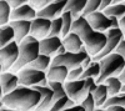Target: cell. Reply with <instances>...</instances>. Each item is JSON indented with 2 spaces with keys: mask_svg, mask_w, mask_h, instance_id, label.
<instances>
[{
  "mask_svg": "<svg viewBox=\"0 0 125 111\" xmlns=\"http://www.w3.org/2000/svg\"><path fill=\"white\" fill-rule=\"evenodd\" d=\"M71 33H75L80 36L85 50L91 57L99 55L106 45V35L104 33H98L93 30L86 19L83 16L73 23Z\"/></svg>",
  "mask_w": 125,
  "mask_h": 111,
  "instance_id": "cell-1",
  "label": "cell"
},
{
  "mask_svg": "<svg viewBox=\"0 0 125 111\" xmlns=\"http://www.w3.org/2000/svg\"><path fill=\"white\" fill-rule=\"evenodd\" d=\"M40 92L33 87L19 86L13 92L4 95L1 101L4 107L15 111H34L40 104Z\"/></svg>",
  "mask_w": 125,
  "mask_h": 111,
  "instance_id": "cell-2",
  "label": "cell"
},
{
  "mask_svg": "<svg viewBox=\"0 0 125 111\" xmlns=\"http://www.w3.org/2000/svg\"><path fill=\"white\" fill-rule=\"evenodd\" d=\"M39 55H40L39 40L29 35L19 44V59L10 71L14 74H18L21 69L26 67L29 64L33 63Z\"/></svg>",
  "mask_w": 125,
  "mask_h": 111,
  "instance_id": "cell-3",
  "label": "cell"
},
{
  "mask_svg": "<svg viewBox=\"0 0 125 111\" xmlns=\"http://www.w3.org/2000/svg\"><path fill=\"white\" fill-rule=\"evenodd\" d=\"M100 75L96 79V84H104L109 77H119L125 67V60L116 53H113L99 61Z\"/></svg>",
  "mask_w": 125,
  "mask_h": 111,
  "instance_id": "cell-4",
  "label": "cell"
},
{
  "mask_svg": "<svg viewBox=\"0 0 125 111\" xmlns=\"http://www.w3.org/2000/svg\"><path fill=\"white\" fill-rule=\"evenodd\" d=\"M19 77V85L25 87H35V86H48L49 80L46 73L34 70L30 67H24L16 74Z\"/></svg>",
  "mask_w": 125,
  "mask_h": 111,
  "instance_id": "cell-5",
  "label": "cell"
},
{
  "mask_svg": "<svg viewBox=\"0 0 125 111\" xmlns=\"http://www.w3.org/2000/svg\"><path fill=\"white\" fill-rule=\"evenodd\" d=\"M65 92L76 105H81V102L90 94L89 85L86 80H76V81H65L64 83Z\"/></svg>",
  "mask_w": 125,
  "mask_h": 111,
  "instance_id": "cell-6",
  "label": "cell"
},
{
  "mask_svg": "<svg viewBox=\"0 0 125 111\" xmlns=\"http://www.w3.org/2000/svg\"><path fill=\"white\" fill-rule=\"evenodd\" d=\"M88 51L85 50V47H83V50L78 54H74V53H65L64 55H59V56H55L53 57V63L51 65H62L65 66L69 71L70 70H74V69H78L81 66L84 59L88 56Z\"/></svg>",
  "mask_w": 125,
  "mask_h": 111,
  "instance_id": "cell-7",
  "label": "cell"
},
{
  "mask_svg": "<svg viewBox=\"0 0 125 111\" xmlns=\"http://www.w3.org/2000/svg\"><path fill=\"white\" fill-rule=\"evenodd\" d=\"M19 59V44L16 41L10 43L5 47L0 49V65H1L3 73L10 71L11 67Z\"/></svg>",
  "mask_w": 125,
  "mask_h": 111,
  "instance_id": "cell-8",
  "label": "cell"
},
{
  "mask_svg": "<svg viewBox=\"0 0 125 111\" xmlns=\"http://www.w3.org/2000/svg\"><path fill=\"white\" fill-rule=\"evenodd\" d=\"M106 35V45L103 49V51L96 55L95 57H93V61H100L104 57H106L108 55L115 53V50L118 47V45L120 44V41L124 39L123 33L120 31V29H109L105 33Z\"/></svg>",
  "mask_w": 125,
  "mask_h": 111,
  "instance_id": "cell-9",
  "label": "cell"
},
{
  "mask_svg": "<svg viewBox=\"0 0 125 111\" xmlns=\"http://www.w3.org/2000/svg\"><path fill=\"white\" fill-rule=\"evenodd\" d=\"M68 0H56V1H51L46 8H44L41 11L38 13V18L41 19H48V20H55L62 15L65 10Z\"/></svg>",
  "mask_w": 125,
  "mask_h": 111,
  "instance_id": "cell-10",
  "label": "cell"
},
{
  "mask_svg": "<svg viewBox=\"0 0 125 111\" xmlns=\"http://www.w3.org/2000/svg\"><path fill=\"white\" fill-rule=\"evenodd\" d=\"M85 19L89 23V25L91 26V29L98 31V33L105 34L109 29H111V20L108 16H105V14L101 11L93 13V14L88 15Z\"/></svg>",
  "mask_w": 125,
  "mask_h": 111,
  "instance_id": "cell-11",
  "label": "cell"
},
{
  "mask_svg": "<svg viewBox=\"0 0 125 111\" xmlns=\"http://www.w3.org/2000/svg\"><path fill=\"white\" fill-rule=\"evenodd\" d=\"M51 28V20L48 19H41L36 18L31 21V28H30V36L35 37L36 40H43L49 36Z\"/></svg>",
  "mask_w": 125,
  "mask_h": 111,
  "instance_id": "cell-12",
  "label": "cell"
},
{
  "mask_svg": "<svg viewBox=\"0 0 125 111\" xmlns=\"http://www.w3.org/2000/svg\"><path fill=\"white\" fill-rule=\"evenodd\" d=\"M40 45V54L46 55L50 57H55L58 50L62 46L61 37H45L39 41Z\"/></svg>",
  "mask_w": 125,
  "mask_h": 111,
  "instance_id": "cell-13",
  "label": "cell"
},
{
  "mask_svg": "<svg viewBox=\"0 0 125 111\" xmlns=\"http://www.w3.org/2000/svg\"><path fill=\"white\" fill-rule=\"evenodd\" d=\"M35 90L40 92V104L36 107L38 111H49L51 109V106L54 105L55 102V99H54V92L49 86H35L33 87Z\"/></svg>",
  "mask_w": 125,
  "mask_h": 111,
  "instance_id": "cell-14",
  "label": "cell"
},
{
  "mask_svg": "<svg viewBox=\"0 0 125 111\" xmlns=\"http://www.w3.org/2000/svg\"><path fill=\"white\" fill-rule=\"evenodd\" d=\"M38 18V13L26 3L25 5L20 6L15 10H11L10 14V21H19V20H25V21H33Z\"/></svg>",
  "mask_w": 125,
  "mask_h": 111,
  "instance_id": "cell-15",
  "label": "cell"
},
{
  "mask_svg": "<svg viewBox=\"0 0 125 111\" xmlns=\"http://www.w3.org/2000/svg\"><path fill=\"white\" fill-rule=\"evenodd\" d=\"M0 86H1V89H3L4 95H8L10 92H13L15 89H18L20 86L18 75L11 73V71L3 73L1 77H0Z\"/></svg>",
  "mask_w": 125,
  "mask_h": 111,
  "instance_id": "cell-16",
  "label": "cell"
},
{
  "mask_svg": "<svg viewBox=\"0 0 125 111\" xmlns=\"http://www.w3.org/2000/svg\"><path fill=\"white\" fill-rule=\"evenodd\" d=\"M9 25L13 28L15 34V41L20 44L25 37L30 35V28L31 21H25V20H19V21H10Z\"/></svg>",
  "mask_w": 125,
  "mask_h": 111,
  "instance_id": "cell-17",
  "label": "cell"
},
{
  "mask_svg": "<svg viewBox=\"0 0 125 111\" xmlns=\"http://www.w3.org/2000/svg\"><path fill=\"white\" fill-rule=\"evenodd\" d=\"M68 74H69V70L65 66L51 65L46 71V77H48L49 81H55V83H62L64 84L68 80Z\"/></svg>",
  "mask_w": 125,
  "mask_h": 111,
  "instance_id": "cell-18",
  "label": "cell"
},
{
  "mask_svg": "<svg viewBox=\"0 0 125 111\" xmlns=\"http://www.w3.org/2000/svg\"><path fill=\"white\" fill-rule=\"evenodd\" d=\"M62 45L65 46V50L68 53H74V54L80 53L84 47V44H83L80 36L75 33H70L68 36L62 39Z\"/></svg>",
  "mask_w": 125,
  "mask_h": 111,
  "instance_id": "cell-19",
  "label": "cell"
},
{
  "mask_svg": "<svg viewBox=\"0 0 125 111\" xmlns=\"http://www.w3.org/2000/svg\"><path fill=\"white\" fill-rule=\"evenodd\" d=\"M85 6H86V0H68L64 11H69L75 21L83 15Z\"/></svg>",
  "mask_w": 125,
  "mask_h": 111,
  "instance_id": "cell-20",
  "label": "cell"
},
{
  "mask_svg": "<svg viewBox=\"0 0 125 111\" xmlns=\"http://www.w3.org/2000/svg\"><path fill=\"white\" fill-rule=\"evenodd\" d=\"M109 19H118L120 20L121 18L125 16V4L124 1H113L111 5L103 11Z\"/></svg>",
  "mask_w": 125,
  "mask_h": 111,
  "instance_id": "cell-21",
  "label": "cell"
},
{
  "mask_svg": "<svg viewBox=\"0 0 125 111\" xmlns=\"http://www.w3.org/2000/svg\"><path fill=\"white\" fill-rule=\"evenodd\" d=\"M51 63H53V57L46 56V55H39L31 64H29L26 67L34 69V70H39V71L46 73L48 69L51 66Z\"/></svg>",
  "mask_w": 125,
  "mask_h": 111,
  "instance_id": "cell-22",
  "label": "cell"
},
{
  "mask_svg": "<svg viewBox=\"0 0 125 111\" xmlns=\"http://www.w3.org/2000/svg\"><path fill=\"white\" fill-rule=\"evenodd\" d=\"M93 97L95 100V106L96 109H101L104 106V104L106 102V100L109 99V94H108V89L105 86V84H99L96 90L93 92Z\"/></svg>",
  "mask_w": 125,
  "mask_h": 111,
  "instance_id": "cell-23",
  "label": "cell"
},
{
  "mask_svg": "<svg viewBox=\"0 0 125 111\" xmlns=\"http://www.w3.org/2000/svg\"><path fill=\"white\" fill-rule=\"evenodd\" d=\"M15 41V34L14 30L10 25H5L0 30V49L5 47L10 43Z\"/></svg>",
  "mask_w": 125,
  "mask_h": 111,
  "instance_id": "cell-24",
  "label": "cell"
},
{
  "mask_svg": "<svg viewBox=\"0 0 125 111\" xmlns=\"http://www.w3.org/2000/svg\"><path fill=\"white\" fill-rule=\"evenodd\" d=\"M105 86L108 89V94L109 97L111 96H115L121 92V89H123V83L119 80V77H109L108 80H105Z\"/></svg>",
  "mask_w": 125,
  "mask_h": 111,
  "instance_id": "cell-25",
  "label": "cell"
},
{
  "mask_svg": "<svg viewBox=\"0 0 125 111\" xmlns=\"http://www.w3.org/2000/svg\"><path fill=\"white\" fill-rule=\"evenodd\" d=\"M10 14H11V8L9 5V1L8 0H0V28L9 25Z\"/></svg>",
  "mask_w": 125,
  "mask_h": 111,
  "instance_id": "cell-26",
  "label": "cell"
},
{
  "mask_svg": "<svg viewBox=\"0 0 125 111\" xmlns=\"http://www.w3.org/2000/svg\"><path fill=\"white\" fill-rule=\"evenodd\" d=\"M99 75H100V64H99V61H93L90 64V66L86 70H84V73H83V75L80 76L79 80H86L89 77H93L96 80L99 77Z\"/></svg>",
  "mask_w": 125,
  "mask_h": 111,
  "instance_id": "cell-27",
  "label": "cell"
},
{
  "mask_svg": "<svg viewBox=\"0 0 125 111\" xmlns=\"http://www.w3.org/2000/svg\"><path fill=\"white\" fill-rule=\"evenodd\" d=\"M74 106H76V104L71 99H69V96H65V97L58 100V101H55L49 111H64L66 109H71Z\"/></svg>",
  "mask_w": 125,
  "mask_h": 111,
  "instance_id": "cell-28",
  "label": "cell"
},
{
  "mask_svg": "<svg viewBox=\"0 0 125 111\" xmlns=\"http://www.w3.org/2000/svg\"><path fill=\"white\" fill-rule=\"evenodd\" d=\"M61 20H62V33H61V39H64L65 36H68L71 33V26L74 23L71 14L69 11H64L61 15Z\"/></svg>",
  "mask_w": 125,
  "mask_h": 111,
  "instance_id": "cell-29",
  "label": "cell"
},
{
  "mask_svg": "<svg viewBox=\"0 0 125 111\" xmlns=\"http://www.w3.org/2000/svg\"><path fill=\"white\" fill-rule=\"evenodd\" d=\"M110 106H121V107H125V92H120V94H118L115 96L109 97L101 109L106 110Z\"/></svg>",
  "mask_w": 125,
  "mask_h": 111,
  "instance_id": "cell-30",
  "label": "cell"
},
{
  "mask_svg": "<svg viewBox=\"0 0 125 111\" xmlns=\"http://www.w3.org/2000/svg\"><path fill=\"white\" fill-rule=\"evenodd\" d=\"M48 86H49L51 90H53L55 101H58V100H60V99H62V97H65V96H68L66 92H65V87H64V84H62V83L49 81V83H48Z\"/></svg>",
  "mask_w": 125,
  "mask_h": 111,
  "instance_id": "cell-31",
  "label": "cell"
},
{
  "mask_svg": "<svg viewBox=\"0 0 125 111\" xmlns=\"http://www.w3.org/2000/svg\"><path fill=\"white\" fill-rule=\"evenodd\" d=\"M61 33H62V20L60 16L51 21V28L48 37H61Z\"/></svg>",
  "mask_w": 125,
  "mask_h": 111,
  "instance_id": "cell-32",
  "label": "cell"
},
{
  "mask_svg": "<svg viewBox=\"0 0 125 111\" xmlns=\"http://www.w3.org/2000/svg\"><path fill=\"white\" fill-rule=\"evenodd\" d=\"M101 0H86V6L83 11V18H86L88 15L99 11V6H100Z\"/></svg>",
  "mask_w": 125,
  "mask_h": 111,
  "instance_id": "cell-33",
  "label": "cell"
},
{
  "mask_svg": "<svg viewBox=\"0 0 125 111\" xmlns=\"http://www.w3.org/2000/svg\"><path fill=\"white\" fill-rule=\"evenodd\" d=\"M81 106L85 111H95L96 106H95V100L93 97V94H89L88 97L81 102Z\"/></svg>",
  "mask_w": 125,
  "mask_h": 111,
  "instance_id": "cell-34",
  "label": "cell"
},
{
  "mask_svg": "<svg viewBox=\"0 0 125 111\" xmlns=\"http://www.w3.org/2000/svg\"><path fill=\"white\" fill-rule=\"evenodd\" d=\"M28 3H29V5L33 8L36 13H39L44 8H46L51 1H49V0H34V1H28Z\"/></svg>",
  "mask_w": 125,
  "mask_h": 111,
  "instance_id": "cell-35",
  "label": "cell"
},
{
  "mask_svg": "<svg viewBox=\"0 0 125 111\" xmlns=\"http://www.w3.org/2000/svg\"><path fill=\"white\" fill-rule=\"evenodd\" d=\"M83 73H84V69H83L81 66L78 67V69H74V70H70L69 74H68V80L66 81H76V80L80 79Z\"/></svg>",
  "mask_w": 125,
  "mask_h": 111,
  "instance_id": "cell-36",
  "label": "cell"
},
{
  "mask_svg": "<svg viewBox=\"0 0 125 111\" xmlns=\"http://www.w3.org/2000/svg\"><path fill=\"white\" fill-rule=\"evenodd\" d=\"M26 3H28V1H25V0H10L9 5H10V8H11V10H15V9H18V8H20V6L25 5Z\"/></svg>",
  "mask_w": 125,
  "mask_h": 111,
  "instance_id": "cell-37",
  "label": "cell"
},
{
  "mask_svg": "<svg viewBox=\"0 0 125 111\" xmlns=\"http://www.w3.org/2000/svg\"><path fill=\"white\" fill-rule=\"evenodd\" d=\"M115 53L119 54V55L125 60V39H123L121 41H120V44L118 45V47H116V50H115Z\"/></svg>",
  "mask_w": 125,
  "mask_h": 111,
  "instance_id": "cell-38",
  "label": "cell"
},
{
  "mask_svg": "<svg viewBox=\"0 0 125 111\" xmlns=\"http://www.w3.org/2000/svg\"><path fill=\"white\" fill-rule=\"evenodd\" d=\"M86 81H88V85H89V91H90V94H93L96 90V87H98L96 80L93 79V77H89V79H86Z\"/></svg>",
  "mask_w": 125,
  "mask_h": 111,
  "instance_id": "cell-39",
  "label": "cell"
},
{
  "mask_svg": "<svg viewBox=\"0 0 125 111\" xmlns=\"http://www.w3.org/2000/svg\"><path fill=\"white\" fill-rule=\"evenodd\" d=\"M111 0H101V3H100V6H99V11H104V10H106L110 5H111Z\"/></svg>",
  "mask_w": 125,
  "mask_h": 111,
  "instance_id": "cell-40",
  "label": "cell"
},
{
  "mask_svg": "<svg viewBox=\"0 0 125 111\" xmlns=\"http://www.w3.org/2000/svg\"><path fill=\"white\" fill-rule=\"evenodd\" d=\"M93 63V57L90 56V55H88L85 59H84V61H83V64H81V67L84 69V70H86L89 66H90V64Z\"/></svg>",
  "mask_w": 125,
  "mask_h": 111,
  "instance_id": "cell-41",
  "label": "cell"
},
{
  "mask_svg": "<svg viewBox=\"0 0 125 111\" xmlns=\"http://www.w3.org/2000/svg\"><path fill=\"white\" fill-rule=\"evenodd\" d=\"M119 29H120V31L123 33V36L125 39V16L119 20Z\"/></svg>",
  "mask_w": 125,
  "mask_h": 111,
  "instance_id": "cell-42",
  "label": "cell"
},
{
  "mask_svg": "<svg viewBox=\"0 0 125 111\" xmlns=\"http://www.w3.org/2000/svg\"><path fill=\"white\" fill-rule=\"evenodd\" d=\"M106 111H125V107L121 106H110L106 109Z\"/></svg>",
  "mask_w": 125,
  "mask_h": 111,
  "instance_id": "cell-43",
  "label": "cell"
},
{
  "mask_svg": "<svg viewBox=\"0 0 125 111\" xmlns=\"http://www.w3.org/2000/svg\"><path fill=\"white\" fill-rule=\"evenodd\" d=\"M64 111H85V110L83 109V106H81V105H76V106H74V107H71V109H66V110H64Z\"/></svg>",
  "mask_w": 125,
  "mask_h": 111,
  "instance_id": "cell-44",
  "label": "cell"
},
{
  "mask_svg": "<svg viewBox=\"0 0 125 111\" xmlns=\"http://www.w3.org/2000/svg\"><path fill=\"white\" fill-rule=\"evenodd\" d=\"M119 80L123 83V85H125V67H124V70L121 71V74L119 75Z\"/></svg>",
  "mask_w": 125,
  "mask_h": 111,
  "instance_id": "cell-45",
  "label": "cell"
},
{
  "mask_svg": "<svg viewBox=\"0 0 125 111\" xmlns=\"http://www.w3.org/2000/svg\"><path fill=\"white\" fill-rule=\"evenodd\" d=\"M0 111H15V110H10V109H6V107H3Z\"/></svg>",
  "mask_w": 125,
  "mask_h": 111,
  "instance_id": "cell-46",
  "label": "cell"
},
{
  "mask_svg": "<svg viewBox=\"0 0 125 111\" xmlns=\"http://www.w3.org/2000/svg\"><path fill=\"white\" fill-rule=\"evenodd\" d=\"M4 96V94H3V89H1V86H0V97H3Z\"/></svg>",
  "mask_w": 125,
  "mask_h": 111,
  "instance_id": "cell-47",
  "label": "cell"
},
{
  "mask_svg": "<svg viewBox=\"0 0 125 111\" xmlns=\"http://www.w3.org/2000/svg\"><path fill=\"white\" fill-rule=\"evenodd\" d=\"M4 107V105H3V101H1V97H0V110H1Z\"/></svg>",
  "mask_w": 125,
  "mask_h": 111,
  "instance_id": "cell-48",
  "label": "cell"
},
{
  "mask_svg": "<svg viewBox=\"0 0 125 111\" xmlns=\"http://www.w3.org/2000/svg\"><path fill=\"white\" fill-rule=\"evenodd\" d=\"M1 74H3V69H1V65H0V77H1Z\"/></svg>",
  "mask_w": 125,
  "mask_h": 111,
  "instance_id": "cell-49",
  "label": "cell"
},
{
  "mask_svg": "<svg viewBox=\"0 0 125 111\" xmlns=\"http://www.w3.org/2000/svg\"><path fill=\"white\" fill-rule=\"evenodd\" d=\"M95 111H106V110H104V109H95Z\"/></svg>",
  "mask_w": 125,
  "mask_h": 111,
  "instance_id": "cell-50",
  "label": "cell"
},
{
  "mask_svg": "<svg viewBox=\"0 0 125 111\" xmlns=\"http://www.w3.org/2000/svg\"><path fill=\"white\" fill-rule=\"evenodd\" d=\"M121 92H125V85L123 86V89H121Z\"/></svg>",
  "mask_w": 125,
  "mask_h": 111,
  "instance_id": "cell-51",
  "label": "cell"
},
{
  "mask_svg": "<svg viewBox=\"0 0 125 111\" xmlns=\"http://www.w3.org/2000/svg\"><path fill=\"white\" fill-rule=\"evenodd\" d=\"M34 111H38V110H34Z\"/></svg>",
  "mask_w": 125,
  "mask_h": 111,
  "instance_id": "cell-52",
  "label": "cell"
},
{
  "mask_svg": "<svg viewBox=\"0 0 125 111\" xmlns=\"http://www.w3.org/2000/svg\"><path fill=\"white\" fill-rule=\"evenodd\" d=\"M0 30H1V28H0Z\"/></svg>",
  "mask_w": 125,
  "mask_h": 111,
  "instance_id": "cell-53",
  "label": "cell"
},
{
  "mask_svg": "<svg viewBox=\"0 0 125 111\" xmlns=\"http://www.w3.org/2000/svg\"><path fill=\"white\" fill-rule=\"evenodd\" d=\"M124 4H125V1H124Z\"/></svg>",
  "mask_w": 125,
  "mask_h": 111,
  "instance_id": "cell-54",
  "label": "cell"
}]
</instances>
